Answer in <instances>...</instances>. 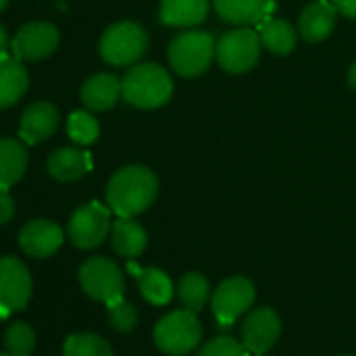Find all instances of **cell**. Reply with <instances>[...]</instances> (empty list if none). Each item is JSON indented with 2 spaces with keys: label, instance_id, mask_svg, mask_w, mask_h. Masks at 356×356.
Listing matches in <instances>:
<instances>
[{
  "label": "cell",
  "instance_id": "obj_1",
  "mask_svg": "<svg viewBox=\"0 0 356 356\" xmlns=\"http://www.w3.org/2000/svg\"><path fill=\"white\" fill-rule=\"evenodd\" d=\"M157 197V176L145 165H126L118 170L105 191L107 206L120 218H132L145 212Z\"/></svg>",
  "mask_w": 356,
  "mask_h": 356
},
{
  "label": "cell",
  "instance_id": "obj_2",
  "mask_svg": "<svg viewBox=\"0 0 356 356\" xmlns=\"http://www.w3.org/2000/svg\"><path fill=\"white\" fill-rule=\"evenodd\" d=\"M174 90L170 74L155 63H140L128 70L122 80V97L138 109H157L170 101Z\"/></svg>",
  "mask_w": 356,
  "mask_h": 356
},
{
  "label": "cell",
  "instance_id": "obj_3",
  "mask_svg": "<svg viewBox=\"0 0 356 356\" xmlns=\"http://www.w3.org/2000/svg\"><path fill=\"white\" fill-rule=\"evenodd\" d=\"M216 57V40L210 32H185L178 34L170 49L168 59L172 70L183 78H197L208 72L212 59Z\"/></svg>",
  "mask_w": 356,
  "mask_h": 356
},
{
  "label": "cell",
  "instance_id": "obj_4",
  "mask_svg": "<svg viewBox=\"0 0 356 356\" xmlns=\"http://www.w3.org/2000/svg\"><path fill=\"white\" fill-rule=\"evenodd\" d=\"M155 346L170 356H185L202 341V325L191 310H176L159 318L153 329Z\"/></svg>",
  "mask_w": 356,
  "mask_h": 356
},
{
  "label": "cell",
  "instance_id": "obj_5",
  "mask_svg": "<svg viewBox=\"0 0 356 356\" xmlns=\"http://www.w3.org/2000/svg\"><path fill=\"white\" fill-rule=\"evenodd\" d=\"M149 47V36L143 26L134 22H120L105 30L101 36L99 53L109 65H132L136 63Z\"/></svg>",
  "mask_w": 356,
  "mask_h": 356
},
{
  "label": "cell",
  "instance_id": "obj_6",
  "mask_svg": "<svg viewBox=\"0 0 356 356\" xmlns=\"http://www.w3.org/2000/svg\"><path fill=\"white\" fill-rule=\"evenodd\" d=\"M260 36L254 30L239 28L225 34L216 42V59L220 67L229 74H245L260 59Z\"/></svg>",
  "mask_w": 356,
  "mask_h": 356
},
{
  "label": "cell",
  "instance_id": "obj_7",
  "mask_svg": "<svg viewBox=\"0 0 356 356\" xmlns=\"http://www.w3.org/2000/svg\"><path fill=\"white\" fill-rule=\"evenodd\" d=\"M80 285L92 300H99L105 304L122 300V293H124L122 270L109 258L86 260L80 268Z\"/></svg>",
  "mask_w": 356,
  "mask_h": 356
},
{
  "label": "cell",
  "instance_id": "obj_8",
  "mask_svg": "<svg viewBox=\"0 0 356 356\" xmlns=\"http://www.w3.org/2000/svg\"><path fill=\"white\" fill-rule=\"evenodd\" d=\"M109 231H111L109 212L97 202L78 208L67 222V235L72 243L80 250H92L101 245L109 235Z\"/></svg>",
  "mask_w": 356,
  "mask_h": 356
},
{
  "label": "cell",
  "instance_id": "obj_9",
  "mask_svg": "<svg viewBox=\"0 0 356 356\" xmlns=\"http://www.w3.org/2000/svg\"><path fill=\"white\" fill-rule=\"evenodd\" d=\"M32 296V277L17 258H0V318L11 310L28 306Z\"/></svg>",
  "mask_w": 356,
  "mask_h": 356
},
{
  "label": "cell",
  "instance_id": "obj_10",
  "mask_svg": "<svg viewBox=\"0 0 356 356\" xmlns=\"http://www.w3.org/2000/svg\"><path fill=\"white\" fill-rule=\"evenodd\" d=\"M254 298L256 289L252 281H248L245 277H231L222 281L212 296V310L218 325L231 327L237 321V316L254 304Z\"/></svg>",
  "mask_w": 356,
  "mask_h": 356
},
{
  "label": "cell",
  "instance_id": "obj_11",
  "mask_svg": "<svg viewBox=\"0 0 356 356\" xmlns=\"http://www.w3.org/2000/svg\"><path fill=\"white\" fill-rule=\"evenodd\" d=\"M59 47V30L49 22H32L13 38V55L22 61H40Z\"/></svg>",
  "mask_w": 356,
  "mask_h": 356
},
{
  "label": "cell",
  "instance_id": "obj_12",
  "mask_svg": "<svg viewBox=\"0 0 356 356\" xmlns=\"http://www.w3.org/2000/svg\"><path fill=\"white\" fill-rule=\"evenodd\" d=\"M281 333V318L273 308H258L248 314L241 327V343L248 352L262 354L270 350Z\"/></svg>",
  "mask_w": 356,
  "mask_h": 356
},
{
  "label": "cell",
  "instance_id": "obj_13",
  "mask_svg": "<svg viewBox=\"0 0 356 356\" xmlns=\"http://www.w3.org/2000/svg\"><path fill=\"white\" fill-rule=\"evenodd\" d=\"M63 243V231L59 225L51 220H30L19 233V245L28 256L47 258L53 256Z\"/></svg>",
  "mask_w": 356,
  "mask_h": 356
},
{
  "label": "cell",
  "instance_id": "obj_14",
  "mask_svg": "<svg viewBox=\"0 0 356 356\" xmlns=\"http://www.w3.org/2000/svg\"><path fill=\"white\" fill-rule=\"evenodd\" d=\"M57 126H59L57 107L53 103H49V101H38V103H32L24 111L19 136L28 145H38V143L51 138L55 134Z\"/></svg>",
  "mask_w": 356,
  "mask_h": 356
},
{
  "label": "cell",
  "instance_id": "obj_15",
  "mask_svg": "<svg viewBox=\"0 0 356 356\" xmlns=\"http://www.w3.org/2000/svg\"><path fill=\"white\" fill-rule=\"evenodd\" d=\"M337 19V9L331 0H316L308 5L298 19V32L308 42H321L331 36Z\"/></svg>",
  "mask_w": 356,
  "mask_h": 356
},
{
  "label": "cell",
  "instance_id": "obj_16",
  "mask_svg": "<svg viewBox=\"0 0 356 356\" xmlns=\"http://www.w3.org/2000/svg\"><path fill=\"white\" fill-rule=\"evenodd\" d=\"M92 168V159L86 151L76 147H63L49 155L47 170L59 183H74Z\"/></svg>",
  "mask_w": 356,
  "mask_h": 356
},
{
  "label": "cell",
  "instance_id": "obj_17",
  "mask_svg": "<svg viewBox=\"0 0 356 356\" xmlns=\"http://www.w3.org/2000/svg\"><path fill=\"white\" fill-rule=\"evenodd\" d=\"M210 0H161L159 22L170 28H191L208 17Z\"/></svg>",
  "mask_w": 356,
  "mask_h": 356
},
{
  "label": "cell",
  "instance_id": "obj_18",
  "mask_svg": "<svg viewBox=\"0 0 356 356\" xmlns=\"http://www.w3.org/2000/svg\"><path fill=\"white\" fill-rule=\"evenodd\" d=\"M30 78L22 59L17 57H3L0 59V109H7L22 101L28 92Z\"/></svg>",
  "mask_w": 356,
  "mask_h": 356
},
{
  "label": "cell",
  "instance_id": "obj_19",
  "mask_svg": "<svg viewBox=\"0 0 356 356\" xmlns=\"http://www.w3.org/2000/svg\"><path fill=\"white\" fill-rule=\"evenodd\" d=\"M122 97V80L113 74H97L82 86V103L92 111L111 109Z\"/></svg>",
  "mask_w": 356,
  "mask_h": 356
},
{
  "label": "cell",
  "instance_id": "obj_20",
  "mask_svg": "<svg viewBox=\"0 0 356 356\" xmlns=\"http://www.w3.org/2000/svg\"><path fill=\"white\" fill-rule=\"evenodd\" d=\"M212 3L220 19L235 26L260 24L273 9L270 0H212Z\"/></svg>",
  "mask_w": 356,
  "mask_h": 356
},
{
  "label": "cell",
  "instance_id": "obj_21",
  "mask_svg": "<svg viewBox=\"0 0 356 356\" xmlns=\"http://www.w3.org/2000/svg\"><path fill=\"white\" fill-rule=\"evenodd\" d=\"M28 168V151L17 138H0V189H9Z\"/></svg>",
  "mask_w": 356,
  "mask_h": 356
},
{
  "label": "cell",
  "instance_id": "obj_22",
  "mask_svg": "<svg viewBox=\"0 0 356 356\" xmlns=\"http://www.w3.org/2000/svg\"><path fill=\"white\" fill-rule=\"evenodd\" d=\"M258 36L262 47L279 57L289 55L298 42L296 30L285 19H275V17H264L258 24Z\"/></svg>",
  "mask_w": 356,
  "mask_h": 356
},
{
  "label": "cell",
  "instance_id": "obj_23",
  "mask_svg": "<svg viewBox=\"0 0 356 356\" xmlns=\"http://www.w3.org/2000/svg\"><path fill=\"white\" fill-rule=\"evenodd\" d=\"M111 245L124 258H136L147 248L145 229L132 218H120L111 227Z\"/></svg>",
  "mask_w": 356,
  "mask_h": 356
},
{
  "label": "cell",
  "instance_id": "obj_24",
  "mask_svg": "<svg viewBox=\"0 0 356 356\" xmlns=\"http://www.w3.org/2000/svg\"><path fill=\"white\" fill-rule=\"evenodd\" d=\"M130 270L136 275L140 293L145 296L147 302H151L155 306H163V304H168L172 300L174 287H172L170 277L163 270H159V268H138L134 264H130Z\"/></svg>",
  "mask_w": 356,
  "mask_h": 356
},
{
  "label": "cell",
  "instance_id": "obj_25",
  "mask_svg": "<svg viewBox=\"0 0 356 356\" xmlns=\"http://www.w3.org/2000/svg\"><path fill=\"white\" fill-rule=\"evenodd\" d=\"M178 296H181V302L187 306V310L191 312H200L210 296V285L208 279L200 273H189L181 279L178 283Z\"/></svg>",
  "mask_w": 356,
  "mask_h": 356
},
{
  "label": "cell",
  "instance_id": "obj_26",
  "mask_svg": "<svg viewBox=\"0 0 356 356\" xmlns=\"http://www.w3.org/2000/svg\"><path fill=\"white\" fill-rule=\"evenodd\" d=\"M63 356H113V350L95 333H76L65 339Z\"/></svg>",
  "mask_w": 356,
  "mask_h": 356
},
{
  "label": "cell",
  "instance_id": "obj_27",
  "mask_svg": "<svg viewBox=\"0 0 356 356\" xmlns=\"http://www.w3.org/2000/svg\"><path fill=\"white\" fill-rule=\"evenodd\" d=\"M5 346L11 356H32L36 346L34 329L28 323H13L5 333Z\"/></svg>",
  "mask_w": 356,
  "mask_h": 356
},
{
  "label": "cell",
  "instance_id": "obj_28",
  "mask_svg": "<svg viewBox=\"0 0 356 356\" xmlns=\"http://www.w3.org/2000/svg\"><path fill=\"white\" fill-rule=\"evenodd\" d=\"M99 122L88 111H76L67 120V134L78 145H90L99 138Z\"/></svg>",
  "mask_w": 356,
  "mask_h": 356
},
{
  "label": "cell",
  "instance_id": "obj_29",
  "mask_svg": "<svg viewBox=\"0 0 356 356\" xmlns=\"http://www.w3.org/2000/svg\"><path fill=\"white\" fill-rule=\"evenodd\" d=\"M109 308V323L115 331L120 333H130L134 327H136V310L130 302H126L124 298L122 300H115L111 304H107Z\"/></svg>",
  "mask_w": 356,
  "mask_h": 356
},
{
  "label": "cell",
  "instance_id": "obj_30",
  "mask_svg": "<svg viewBox=\"0 0 356 356\" xmlns=\"http://www.w3.org/2000/svg\"><path fill=\"white\" fill-rule=\"evenodd\" d=\"M197 356H248V350L243 343L229 335H220L212 341H208Z\"/></svg>",
  "mask_w": 356,
  "mask_h": 356
},
{
  "label": "cell",
  "instance_id": "obj_31",
  "mask_svg": "<svg viewBox=\"0 0 356 356\" xmlns=\"http://www.w3.org/2000/svg\"><path fill=\"white\" fill-rule=\"evenodd\" d=\"M15 214V202L9 195V189H0V227L7 225Z\"/></svg>",
  "mask_w": 356,
  "mask_h": 356
},
{
  "label": "cell",
  "instance_id": "obj_32",
  "mask_svg": "<svg viewBox=\"0 0 356 356\" xmlns=\"http://www.w3.org/2000/svg\"><path fill=\"white\" fill-rule=\"evenodd\" d=\"M337 13H341L348 19H356V0H333Z\"/></svg>",
  "mask_w": 356,
  "mask_h": 356
},
{
  "label": "cell",
  "instance_id": "obj_33",
  "mask_svg": "<svg viewBox=\"0 0 356 356\" xmlns=\"http://www.w3.org/2000/svg\"><path fill=\"white\" fill-rule=\"evenodd\" d=\"M9 44H11V40H9V32H7V28H5L3 24H0V59L7 57Z\"/></svg>",
  "mask_w": 356,
  "mask_h": 356
},
{
  "label": "cell",
  "instance_id": "obj_34",
  "mask_svg": "<svg viewBox=\"0 0 356 356\" xmlns=\"http://www.w3.org/2000/svg\"><path fill=\"white\" fill-rule=\"evenodd\" d=\"M348 84L356 90V63H352L348 70Z\"/></svg>",
  "mask_w": 356,
  "mask_h": 356
},
{
  "label": "cell",
  "instance_id": "obj_35",
  "mask_svg": "<svg viewBox=\"0 0 356 356\" xmlns=\"http://www.w3.org/2000/svg\"><path fill=\"white\" fill-rule=\"evenodd\" d=\"M7 5H9V0H0V13L7 9Z\"/></svg>",
  "mask_w": 356,
  "mask_h": 356
},
{
  "label": "cell",
  "instance_id": "obj_36",
  "mask_svg": "<svg viewBox=\"0 0 356 356\" xmlns=\"http://www.w3.org/2000/svg\"><path fill=\"white\" fill-rule=\"evenodd\" d=\"M0 356H11V354H0Z\"/></svg>",
  "mask_w": 356,
  "mask_h": 356
},
{
  "label": "cell",
  "instance_id": "obj_37",
  "mask_svg": "<svg viewBox=\"0 0 356 356\" xmlns=\"http://www.w3.org/2000/svg\"><path fill=\"white\" fill-rule=\"evenodd\" d=\"M331 3H333V0H331Z\"/></svg>",
  "mask_w": 356,
  "mask_h": 356
}]
</instances>
